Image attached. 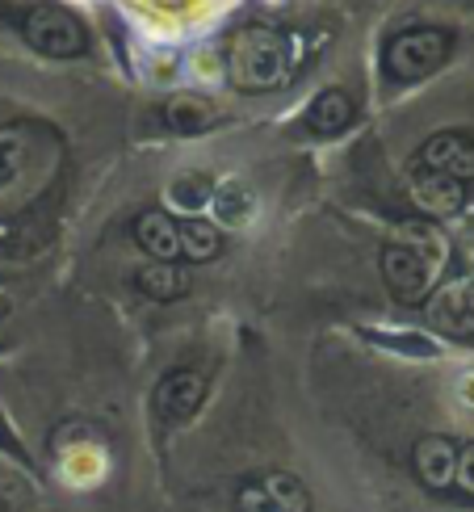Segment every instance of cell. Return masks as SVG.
<instances>
[{
	"instance_id": "6da1fadb",
	"label": "cell",
	"mask_w": 474,
	"mask_h": 512,
	"mask_svg": "<svg viewBox=\"0 0 474 512\" xmlns=\"http://www.w3.org/2000/svg\"><path fill=\"white\" fill-rule=\"evenodd\" d=\"M294 76V38L269 26H248L227 47V80L240 93H273Z\"/></svg>"
},
{
	"instance_id": "7a4b0ae2",
	"label": "cell",
	"mask_w": 474,
	"mask_h": 512,
	"mask_svg": "<svg viewBox=\"0 0 474 512\" xmlns=\"http://www.w3.org/2000/svg\"><path fill=\"white\" fill-rule=\"evenodd\" d=\"M441 261H445V244L428 231H412V236H399V240H386L382 244V282L386 290L395 294V303L403 307H416L428 303V294L441 286Z\"/></svg>"
},
{
	"instance_id": "3957f363",
	"label": "cell",
	"mask_w": 474,
	"mask_h": 512,
	"mask_svg": "<svg viewBox=\"0 0 474 512\" xmlns=\"http://www.w3.org/2000/svg\"><path fill=\"white\" fill-rule=\"evenodd\" d=\"M449 55H454V30L449 26H412L382 42V72L391 76V84L407 89V84L437 76Z\"/></svg>"
},
{
	"instance_id": "277c9868",
	"label": "cell",
	"mask_w": 474,
	"mask_h": 512,
	"mask_svg": "<svg viewBox=\"0 0 474 512\" xmlns=\"http://www.w3.org/2000/svg\"><path fill=\"white\" fill-rule=\"evenodd\" d=\"M13 30L30 42L38 55L47 59H80L89 55V30H84V21L63 9V5H51V0H38V5H26V9H0Z\"/></svg>"
},
{
	"instance_id": "5b68a950",
	"label": "cell",
	"mask_w": 474,
	"mask_h": 512,
	"mask_svg": "<svg viewBox=\"0 0 474 512\" xmlns=\"http://www.w3.org/2000/svg\"><path fill=\"white\" fill-rule=\"evenodd\" d=\"M206 399H210V374H202L198 366H177L152 387V420L164 433H177L189 420L202 416Z\"/></svg>"
},
{
	"instance_id": "8992f818",
	"label": "cell",
	"mask_w": 474,
	"mask_h": 512,
	"mask_svg": "<svg viewBox=\"0 0 474 512\" xmlns=\"http://www.w3.org/2000/svg\"><path fill=\"white\" fill-rule=\"evenodd\" d=\"M458 441L449 433H420L412 441V479L420 483V492H428L433 500L454 504V471H458Z\"/></svg>"
},
{
	"instance_id": "52a82bcc",
	"label": "cell",
	"mask_w": 474,
	"mask_h": 512,
	"mask_svg": "<svg viewBox=\"0 0 474 512\" xmlns=\"http://www.w3.org/2000/svg\"><path fill=\"white\" fill-rule=\"evenodd\" d=\"M412 164L474 194V135L462 131V126H449V131L428 135L412 152Z\"/></svg>"
},
{
	"instance_id": "ba28073f",
	"label": "cell",
	"mask_w": 474,
	"mask_h": 512,
	"mask_svg": "<svg viewBox=\"0 0 474 512\" xmlns=\"http://www.w3.org/2000/svg\"><path fill=\"white\" fill-rule=\"evenodd\" d=\"M428 324L441 336L474 340V282H445L428 294Z\"/></svg>"
},
{
	"instance_id": "9c48e42d",
	"label": "cell",
	"mask_w": 474,
	"mask_h": 512,
	"mask_svg": "<svg viewBox=\"0 0 474 512\" xmlns=\"http://www.w3.org/2000/svg\"><path fill=\"white\" fill-rule=\"evenodd\" d=\"M353 122H357V101L349 89H340V84L323 89L303 110V131L315 139H336V135L349 131Z\"/></svg>"
},
{
	"instance_id": "30bf717a",
	"label": "cell",
	"mask_w": 474,
	"mask_h": 512,
	"mask_svg": "<svg viewBox=\"0 0 474 512\" xmlns=\"http://www.w3.org/2000/svg\"><path fill=\"white\" fill-rule=\"evenodd\" d=\"M34 126H0V198L17 194L34 173Z\"/></svg>"
},
{
	"instance_id": "8fae6325",
	"label": "cell",
	"mask_w": 474,
	"mask_h": 512,
	"mask_svg": "<svg viewBox=\"0 0 474 512\" xmlns=\"http://www.w3.org/2000/svg\"><path fill=\"white\" fill-rule=\"evenodd\" d=\"M135 244L152 256V261L177 265L181 261V223L168 210H143L135 219Z\"/></svg>"
},
{
	"instance_id": "7c38bea8",
	"label": "cell",
	"mask_w": 474,
	"mask_h": 512,
	"mask_svg": "<svg viewBox=\"0 0 474 512\" xmlns=\"http://www.w3.org/2000/svg\"><path fill=\"white\" fill-rule=\"evenodd\" d=\"M256 483L265 487V496L277 512H315L307 479L298 471H290V466H269V471L256 475Z\"/></svg>"
},
{
	"instance_id": "4fadbf2b",
	"label": "cell",
	"mask_w": 474,
	"mask_h": 512,
	"mask_svg": "<svg viewBox=\"0 0 474 512\" xmlns=\"http://www.w3.org/2000/svg\"><path fill=\"white\" fill-rule=\"evenodd\" d=\"M135 286L143 298H156V303H177V298L189 294V273L185 265H164V261H152L135 273Z\"/></svg>"
},
{
	"instance_id": "5bb4252c",
	"label": "cell",
	"mask_w": 474,
	"mask_h": 512,
	"mask_svg": "<svg viewBox=\"0 0 474 512\" xmlns=\"http://www.w3.org/2000/svg\"><path fill=\"white\" fill-rule=\"evenodd\" d=\"M219 252H223V231H219V223H206V219H198V215L181 223V261L206 265V261H214Z\"/></svg>"
},
{
	"instance_id": "9a60e30c",
	"label": "cell",
	"mask_w": 474,
	"mask_h": 512,
	"mask_svg": "<svg viewBox=\"0 0 474 512\" xmlns=\"http://www.w3.org/2000/svg\"><path fill=\"white\" fill-rule=\"evenodd\" d=\"M454 504H462V508H474V437H462V441H458Z\"/></svg>"
},
{
	"instance_id": "2e32d148",
	"label": "cell",
	"mask_w": 474,
	"mask_h": 512,
	"mask_svg": "<svg viewBox=\"0 0 474 512\" xmlns=\"http://www.w3.org/2000/svg\"><path fill=\"white\" fill-rule=\"evenodd\" d=\"M0 454H5V458H13L17 466H21V471H38V466H34V458H30V450H26V441H21L17 437V429H13V420L5 416V412H0Z\"/></svg>"
},
{
	"instance_id": "e0dca14e",
	"label": "cell",
	"mask_w": 474,
	"mask_h": 512,
	"mask_svg": "<svg viewBox=\"0 0 474 512\" xmlns=\"http://www.w3.org/2000/svg\"><path fill=\"white\" fill-rule=\"evenodd\" d=\"M235 512H277V508L269 504V496H265V487L256 483V475L235 487Z\"/></svg>"
},
{
	"instance_id": "ac0fdd59",
	"label": "cell",
	"mask_w": 474,
	"mask_h": 512,
	"mask_svg": "<svg viewBox=\"0 0 474 512\" xmlns=\"http://www.w3.org/2000/svg\"><path fill=\"white\" fill-rule=\"evenodd\" d=\"M210 194V185L202 177H181V181H172V198H177L185 210H198Z\"/></svg>"
}]
</instances>
